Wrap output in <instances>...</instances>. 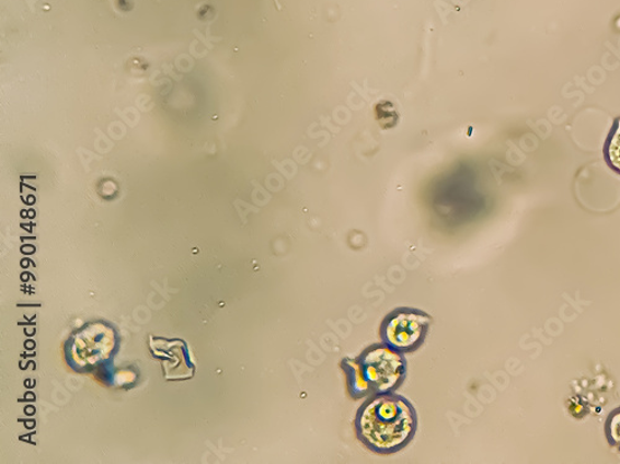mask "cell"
<instances>
[{
    "label": "cell",
    "mask_w": 620,
    "mask_h": 464,
    "mask_svg": "<svg viewBox=\"0 0 620 464\" xmlns=\"http://www.w3.org/2000/svg\"><path fill=\"white\" fill-rule=\"evenodd\" d=\"M356 438L366 450L379 456H391L406 449L415 439L418 416L415 406L397 393L366 397L356 411Z\"/></svg>",
    "instance_id": "1"
},
{
    "label": "cell",
    "mask_w": 620,
    "mask_h": 464,
    "mask_svg": "<svg viewBox=\"0 0 620 464\" xmlns=\"http://www.w3.org/2000/svg\"><path fill=\"white\" fill-rule=\"evenodd\" d=\"M341 368L347 394L354 401L397 393L407 375L405 355L394 352L382 343L366 348L359 357L344 358Z\"/></svg>",
    "instance_id": "2"
},
{
    "label": "cell",
    "mask_w": 620,
    "mask_h": 464,
    "mask_svg": "<svg viewBox=\"0 0 620 464\" xmlns=\"http://www.w3.org/2000/svg\"><path fill=\"white\" fill-rule=\"evenodd\" d=\"M432 322L434 318L420 309H394L381 322V343L401 355L415 353L424 346Z\"/></svg>",
    "instance_id": "3"
},
{
    "label": "cell",
    "mask_w": 620,
    "mask_h": 464,
    "mask_svg": "<svg viewBox=\"0 0 620 464\" xmlns=\"http://www.w3.org/2000/svg\"><path fill=\"white\" fill-rule=\"evenodd\" d=\"M605 432L610 446L620 451V406L609 414Z\"/></svg>",
    "instance_id": "4"
},
{
    "label": "cell",
    "mask_w": 620,
    "mask_h": 464,
    "mask_svg": "<svg viewBox=\"0 0 620 464\" xmlns=\"http://www.w3.org/2000/svg\"><path fill=\"white\" fill-rule=\"evenodd\" d=\"M608 163L620 172V120L607 146Z\"/></svg>",
    "instance_id": "5"
}]
</instances>
